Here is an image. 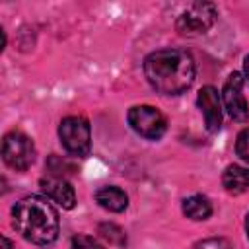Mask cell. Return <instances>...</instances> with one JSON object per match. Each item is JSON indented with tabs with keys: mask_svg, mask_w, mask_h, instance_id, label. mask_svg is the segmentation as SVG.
<instances>
[{
	"mask_svg": "<svg viewBox=\"0 0 249 249\" xmlns=\"http://www.w3.org/2000/svg\"><path fill=\"white\" fill-rule=\"evenodd\" d=\"M144 74L161 95H179L195 80V60L185 49H160L146 56Z\"/></svg>",
	"mask_w": 249,
	"mask_h": 249,
	"instance_id": "obj_1",
	"label": "cell"
},
{
	"mask_svg": "<svg viewBox=\"0 0 249 249\" xmlns=\"http://www.w3.org/2000/svg\"><path fill=\"white\" fill-rule=\"evenodd\" d=\"M12 226L23 239L47 245L58 237L60 222L56 208L47 198L31 195L12 206Z\"/></svg>",
	"mask_w": 249,
	"mask_h": 249,
	"instance_id": "obj_2",
	"label": "cell"
},
{
	"mask_svg": "<svg viewBox=\"0 0 249 249\" xmlns=\"http://www.w3.org/2000/svg\"><path fill=\"white\" fill-rule=\"evenodd\" d=\"M58 138L68 154L74 156H88L91 148V128L84 117H66L60 121Z\"/></svg>",
	"mask_w": 249,
	"mask_h": 249,
	"instance_id": "obj_3",
	"label": "cell"
},
{
	"mask_svg": "<svg viewBox=\"0 0 249 249\" xmlns=\"http://www.w3.org/2000/svg\"><path fill=\"white\" fill-rule=\"evenodd\" d=\"M2 158L6 165L16 171H25L35 160V146L31 138L19 130H12L4 136L2 142Z\"/></svg>",
	"mask_w": 249,
	"mask_h": 249,
	"instance_id": "obj_4",
	"label": "cell"
},
{
	"mask_svg": "<svg viewBox=\"0 0 249 249\" xmlns=\"http://www.w3.org/2000/svg\"><path fill=\"white\" fill-rule=\"evenodd\" d=\"M128 124L132 130L148 140H158L163 136L167 124L165 117L152 105H134L128 111Z\"/></svg>",
	"mask_w": 249,
	"mask_h": 249,
	"instance_id": "obj_5",
	"label": "cell"
},
{
	"mask_svg": "<svg viewBox=\"0 0 249 249\" xmlns=\"http://www.w3.org/2000/svg\"><path fill=\"white\" fill-rule=\"evenodd\" d=\"M218 18L216 6L210 2H196L191 4L179 18H177V31L183 35H198L204 33L214 25Z\"/></svg>",
	"mask_w": 249,
	"mask_h": 249,
	"instance_id": "obj_6",
	"label": "cell"
},
{
	"mask_svg": "<svg viewBox=\"0 0 249 249\" xmlns=\"http://www.w3.org/2000/svg\"><path fill=\"white\" fill-rule=\"evenodd\" d=\"M222 99L231 119L239 123H245L249 119V109H247V101L243 95V76L239 72H231L228 76L224 89H222Z\"/></svg>",
	"mask_w": 249,
	"mask_h": 249,
	"instance_id": "obj_7",
	"label": "cell"
},
{
	"mask_svg": "<svg viewBox=\"0 0 249 249\" xmlns=\"http://www.w3.org/2000/svg\"><path fill=\"white\" fill-rule=\"evenodd\" d=\"M196 103L204 115V123H206V128L210 132H216L220 130L222 126V105H220V93L214 86H204L200 88L198 91V97H196Z\"/></svg>",
	"mask_w": 249,
	"mask_h": 249,
	"instance_id": "obj_8",
	"label": "cell"
},
{
	"mask_svg": "<svg viewBox=\"0 0 249 249\" xmlns=\"http://www.w3.org/2000/svg\"><path fill=\"white\" fill-rule=\"evenodd\" d=\"M41 189H43V193L49 198H53L62 208H66V210L74 208V204H76V193H74V187L66 179L54 177V175L43 177L41 179Z\"/></svg>",
	"mask_w": 249,
	"mask_h": 249,
	"instance_id": "obj_9",
	"label": "cell"
},
{
	"mask_svg": "<svg viewBox=\"0 0 249 249\" xmlns=\"http://www.w3.org/2000/svg\"><path fill=\"white\" fill-rule=\"evenodd\" d=\"M95 200L101 208L109 210V212H123L128 206V196L123 189L113 187V185H105L95 193Z\"/></svg>",
	"mask_w": 249,
	"mask_h": 249,
	"instance_id": "obj_10",
	"label": "cell"
},
{
	"mask_svg": "<svg viewBox=\"0 0 249 249\" xmlns=\"http://www.w3.org/2000/svg\"><path fill=\"white\" fill-rule=\"evenodd\" d=\"M222 183H224V189L231 195L245 193L249 187V169L241 165H228L222 175Z\"/></svg>",
	"mask_w": 249,
	"mask_h": 249,
	"instance_id": "obj_11",
	"label": "cell"
},
{
	"mask_svg": "<svg viewBox=\"0 0 249 249\" xmlns=\"http://www.w3.org/2000/svg\"><path fill=\"white\" fill-rule=\"evenodd\" d=\"M183 212L191 220H206L212 214V206H210V202L202 195H195V196L185 198Z\"/></svg>",
	"mask_w": 249,
	"mask_h": 249,
	"instance_id": "obj_12",
	"label": "cell"
},
{
	"mask_svg": "<svg viewBox=\"0 0 249 249\" xmlns=\"http://www.w3.org/2000/svg\"><path fill=\"white\" fill-rule=\"evenodd\" d=\"M99 233H101L105 239H109L111 243H117V245L126 243L124 231H123L119 226H115V224H101V226H99Z\"/></svg>",
	"mask_w": 249,
	"mask_h": 249,
	"instance_id": "obj_13",
	"label": "cell"
},
{
	"mask_svg": "<svg viewBox=\"0 0 249 249\" xmlns=\"http://www.w3.org/2000/svg\"><path fill=\"white\" fill-rule=\"evenodd\" d=\"M235 152H237V156H239L245 163H249V128H243V130L237 134Z\"/></svg>",
	"mask_w": 249,
	"mask_h": 249,
	"instance_id": "obj_14",
	"label": "cell"
},
{
	"mask_svg": "<svg viewBox=\"0 0 249 249\" xmlns=\"http://www.w3.org/2000/svg\"><path fill=\"white\" fill-rule=\"evenodd\" d=\"M70 249H105V247L89 235H74L70 241Z\"/></svg>",
	"mask_w": 249,
	"mask_h": 249,
	"instance_id": "obj_15",
	"label": "cell"
},
{
	"mask_svg": "<svg viewBox=\"0 0 249 249\" xmlns=\"http://www.w3.org/2000/svg\"><path fill=\"white\" fill-rule=\"evenodd\" d=\"M195 249H231V245H230V241H226L222 237H210V239L198 241L195 245Z\"/></svg>",
	"mask_w": 249,
	"mask_h": 249,
	"instance_id": "obj_16",
	"label": "cell"
},
{
	"mask_svg": "<svg viewBox=\"0 0 249 249\" xmlns=\"http://www.w3.org/2000/svg\"><path fill=\"white\" fill-rule=\"evenodd\" d=\"M243 72H245V80L249 82V54H247L245 60H243Z\"/></svg>",
	"mask_w": 249,
	"mask_h": 249,
	"instance_id": "obj_17",
	"label": "cell"
},
{
	"mask_svg": "<svg viewBox=\"0 0 249 249\" xmlns=\"http://www.w3.org/2000/svg\"><path fill=\"white\" fill-rule=\"evenodd\" d=\"M2 249H12V241L6 235H2Z\"/></svg>",
	"mask_w": 249,
	"mask_h": 249,
	"instance_id": "obj_18",
	"label": "cell"
},
{
	"mask_svg": "<svg viewBox=\"0 0 249 249\" xmlns=\"http://www.w3.org/2000/svg\"><path fill=\"white\" fill-rule=\"evenodd\" d=\"M245 231H247V237H249V212L245 216Z\"/></svg>",
	"mask_w": 249,
	"mask_h": 249,
	"instance_id": "obj_19",
	"label": "cell"
}]
</instances>
